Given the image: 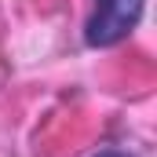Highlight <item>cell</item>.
Listing matches in <instances>:
<instances>
[{
	"label": "cell",
	"instance_id": "cell-1",
	"mask_svg": "<svg viewBox=\"0 0 157 157\" xmlns=\"http://www.w3.org/2000/svg\"><path fill=\"white\" fill-rule=\"evenodd\" d=\"M139 15H143V0H95L84 40L91 48H113L139 26Z\"/></svg>",
	"mask_w": 157,
	"mask_h": 157
},
{
	"label": "cell",
	"instance_id": "cell-2",
	"mask_svg": "<svg viewBox=\"0 0 157 157\" xmlns=\"http://www.w3.org/2000/svg\"><path fill=\"white\" fill-rule=\"evenodd\" d=\"M95 157H128V154H124V150H99Z\"/></svg>",
	"mask_w": 157,
	"mask_h": 157
}]
</instances>
